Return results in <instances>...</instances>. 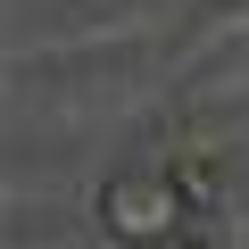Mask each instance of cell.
I'll return each mask as SVG.
<instances>
[{
	"instance_id": "obj_1",
	"label": "cell",
	"mask_w": 249,
	"mask_h": 249,
	"mask_svg": "<svg viewBox=\"0 0 249 249\" xmlns=\"http://www.w3.org/2000/svg\"><path fill=\"white\" fill-rule=\"evenodd\" d=\"M91 216H100V232L124 241V249H166V241H183V224H191L199 208L183 199L175 166H124V175L100 183Z\"/></svg>"
},
{
	"instance_id": "obj_2",
	"label": "cell",
	"mask_w": 249,
	"mask_h": 249,
	"mask_svg": "<svg viewBox=\"0 0 249 249\" xmlns=\"http://www.w3.org/2000/svg\"><path fill=\"white\" fill-rule=\"evenodd\" d=\"M175 183H183L191 208H216V158H208V150H183V158H175Z\"/></svg>"
}]
</instances>
